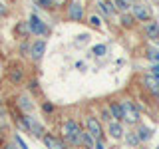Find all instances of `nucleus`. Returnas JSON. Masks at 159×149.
Here are the masks:
<instances>
[{
	"mask_svg": "<svg viewBox=\"0 0 159 149\" xmlns=\"http://www.w3.org/2000/svg\"><path fill=\"white\" fill-rule=\"evenodd\" d=\"M82 135H84V129L80 127V123L76 119H68V121H64L62 125V139L68 143V145H82Z\"/></svg>",
	"mask_w": 159,
	"mask_h": 149,
	"instance_id": "f257e3e1",
	"label": "nucleus"
},
{
	"mask_svg": "<svg viewBox=\"0 0 159 149\" xmlns=\"http://www.w3.org/2000/svg\"><path fill=\"white\" fill-rule=\"evenodd\" d=\"M121 123H129V125H135V123L139 121V109L133 106L129 99H123L121 102Z\"/></svg>",
	"mask_w": 159,
	"mask_h": 149,
	"instance_id": "f03ea898",
	"label": "nucleus"
},
{
	"mask_svg": "<svg viewBox=\"0 0 159 149\" xmlns=\"http://www.w3.org/2000/svg\"><path fill=\"white\" fill-rule=\"evenodd\" d=\"M86 131L96 139V141L98 139H103V129H102V123L98 121V117H92V115L86 117Z\"/></svg>",
	"mask_w": 159,
	"mask_h": 149,
	"instance_id": "7ed1b4c3",
	"label": "nucleus"
},
{
	"mask_svg": "<svg viewBox=\"0 0 159 149\" xmlns=\"http://www.w3.org/2000/svg\"><path fill=\"white\" fill-rule=\"evenodd\" d=\"M28 28H30V32L36 34V36H46L48 34V26L36 16V14H32V16L28 18Z\"/></svg>",
	"mask_w": 159,
	"mask_h": 149,
	"instance_id": "20e7f679",
	"label": "nucleus"
},
{
	"mask_svg": "<svg viewBox=\"0 0 159 149\" xmlns=\"http://www.w3.org/2000/svg\"><path fill=\"white\" fill-rule=\"evenodd\" d=\"M133 18L137 20V22H149L151 20V12H149L147 6H143V4H133Z\"/></svg>",
	"mask_w": 159,
	"mask_h": 149,
	"instance_id": "39448f33",
	"label": "nucleus"
},
{
	"mask_svg": "<svg viewBox=\"0 0 159 149\" xmlns=\"http://www.w3.org/2000/svg\"><path fill=\"white\" fill-rule=\"evenodd\" d=\"M44 145H46V149H66V141L62 137L52 135V133H44Z\"/></svg>",
	"mask_w": 159,
	"mask_h": 149,
	"instance_id": "423d86ee",
	"label": "nucleus"
},
{
	"mask_svg": "<svg viewBox=\"0 0 159 149\" xmlns=\"http://www.w3.org/2000/svg\"><path fill=\"white\" fill-rule=\"evenodd\" d=\"M141 84L145 86L147 92H151L153 96H159V79H157V76H153V74H147V76L141 78Z\"/></svg>",
	"mask_w": 159,
	"mask_h": 149,
	"instance_id": "0eeeda50",
	"label": "nucleus"
},
{
	"mask_svg": "<svg viewBox=\"0 0 159 149\" xmlns=\"http://www.w3.org/2000/svg\"><path fill=\"white\" fill-rule=\"evenodd\" d=\"M22 125L26 127L28 131H32L36 137H44V127L40 125L36 119H32V117H22Z\"/></svg>",
	"mask_w": 159,
	"mask_h": 149,
	"instance_id": "6e6552de",
	"label": "nucleus"
},
{
	"mask_svg": "<svg viewBox=\"0 0 159 149\" xmlns=\"http://www.w3.org/2000/svg\"><path fill=\"white\" fill-rule=\"evenodd\" d=\"M68 18L74 20V22H82L84 20V6L78 2H72L68 4Z\"/></svg>",
	"mask_w": 159,
	"mask_h": 149,
	"instance_id": "1a4fd4ad",
	"label": "nucleus"
},
{
	"mask_svg": "<svg viewBox=\"0 0 159 149\" xmlns=\"http://www.w3.org/2000/svg\"><path fill=\"white\" fill-rule=\"evenodd\" d=\"M44 52H46V40H36L32 50H30V56H32L34 62H40L42 56H44Z\"/></svg>",
	"mask_w": 159,
	"mask_h": 149,
	"instance_id": "9d476101",
	"label": "nucleus"
},
{
	"mask_svg": "<svg viewBox=\"0 0 159 149\" xmlns=\"http://www.w3.org/2000/svg\"><path fill=\"white\" fill-rule=\"evenodd\" d=\"M107 131H109V135H111L113 139H121L123 135H125V131H123V125H121V121H109V125H107Z\"/></svg>",
	"mask_w": 159,
	"mask_h": 149,
	"instance_id": "9b49d317",
	"label": "nucleus"
},
{
	"mask_svg": "<svg viewBox=\"0 0 159 149\" xmlns=\"http://www.w3.org/2000/svg\"><path fill=\"white\" fill-rule=\"evenodd\" d=\"M98 8H99V12H102L106 18L113 16V12H116V6H113V2H109V0H102V2L98 4Z\"/></svg>",
	"mask_w": 159,
	"mask_h": 149,
	"instance_id": "f8f14e48",
	"label": "nucleus"
},
{
	"mask_svg": "<svg viewBox=\"0 0 159 149\" xmlns=\"http://www.w3.org/2000/svg\"><path fill=\"white\" fill-rule=\"evenodd\" d=\"M145 36L151 40H159V24L157 22H147L145 26Z\"/></svg>",
	"mask_w": 159,
	"mask_h": 149,
	"instance_id": "ddd939ff",
	"label": "nucleus"
},
{
	"mask_svg": "<svg viewBox=\"0 0 159 149\" xmlns=\"http://www.w3.org/2000/svg\"><path fill=\"white\" fill-rule=\"evenodd\" d=\"M109 111H111V117L116 119V121H121V117H123V113H121V103L111 102V103H109Z\"/></svg>",
	"mask_w": 159,
	"mask_h": 149,
	"instance_id": "4468645a",
	"label": "nucleus"
},
{
	"mask_svg": "<svg viewBox=\"0 0 159 149\" xmlns=\"http://www.w3.org/2000/svg\"><path fill=\"white\" fill-rule=\"evenodd\" d=\"M135 135L139 137V141H147V139H151V129L145 127V125H137Z\"/></svg>",
	"mask_w": 159,
	"mask_h": 149,
	"instance_id": "2eb2a0df",
	"label": "nucleus"
},
{
	"mask_svg": "<svg viewBox=\"0 0 159 149\" xmlns=\"http://www.w3.org/2000/svg\"><path fill=\"white\" fill-rule=\"evenodd\" d=\"M119 22H121V26H123V28H131L133 24H135V18H133V14L123 12V14H121V18H119Z\"/></svg>",
	"mask_w": 159,
	"mask_h": 149,
	"instance_id": "dca6fc26",
	"label": "nucleus"
},
{
	"mask_svg": "<svg viewBox=\"0 0 159 149\" xmlns=\"http://www.w3.org/2000/svg\"><path fill=\"white\" fill-rule=\"evenodd\" d=\"M18 106L24 109V111H32L34 109V103L30 102V97H26V96H20L18 97Z\"/></svg>",
	"mask_w": 159,
	"mask_h": 149,
	"instance_id": "f3484780",
	"label": "nucleus"
},
{
	"mask_svg": "<svg viewBox=\"0 0 159 149\" xmlns=\"http://www.w3.org/2000/svg\"><path fill=\"white\" fill-rule=\"evenodd\" d=\"M111 2H113V6H116V10H117V12H127V8H129V2H127V0H111Z\"/></svg>",
	"mask_w": 159,
	"mask_h": 149,
	"instance_id": "a211bd4d",
	"label": "nucleus"
},
{
	"mask_svg": "<svg viewBox=\"0 0 159 149\" xmlns=\"http://www.w3.org/2000/svg\"><path fill=\"white\" fill-rule=\"evenodd\" d=\"M106 52H107V46H106V44H98V46L92 48V54H93V56H98V58L106 56Z\"/></svg>",
	"mask_w": 159,
	"mask_h": 149,
	"instance_id": "6ab92c4d",
	"label": "nucleus"
},
{
	"mask_svg": "<svg viewBox=\"0 0 159 149\" xmlns=\"http://www.w3.org/2000/svg\"><path fill=\"white\" fill-rule=\"evenodd\" d=\"M82 143H86V147H89V149H92L93 145H96V139H93L92 135H89L88 131H84V135H82Z\"/></svg>",
	"mask_w": 159,
	"mask_h": 149,
	"instance_id": "aec40b11",
	"label": "nucleus"
},
{
	"mask_svg": "<svg viewBox=\"0 0 159 149\" xmlns=\"http://www.w3.org/2000/svg\"><path fill=\"white\" fill-rule=\"evenodd\" d=\"M10 79H12L14 84H20L22 82V72H20V70H10Z\"/></svg>",
	"mask_w": 159,
	"mask_h": 149,
	"instance_id": "412c9836",
	"label": "nucleus"
},
{
	"mask_svg": "<svg viewBox=\"0 0 159 149\" xmlns=\"http://www.w3.org/2000/svg\"><path fill=\"white\" fill-rule=\"evenodd\" d=\"M127 143H129V145H137V143H141V141H139V137L135 135V133H129V135H127Z\"/></svg>",
	"mask_w": 159,
	"mask_h": 149,
	"instance_id": "4be33fe9",
	"label": "nucleus"
},
{
	"mask_svg": "<svg viewBox=\"0 0 159 149\" xmlns=\"http://www.w3.org/2000/svg\"><path fill=\"white\" fill-rule=\"evenodd\" d=\"M89 22H92L93 28H99V26H102V20H99L98 16H89Z\"/></svg>",
	"mask_w": 159,
	"mask_h": 149,
	"instance_id": "5701e85b",
	"label": "nucleus"
},
{
	"mask_svg": "<svg viewBox=\"0 0 159 149\" xmlns=\"http://www.w3.org/2000/svg\"><path fill=\"white\" fill-rule=\"evenodd\" d=\"M36 4L42 6V8H52V2H50V0H36Z\"/></svg>",
	"mask_w": 159,
	"mask_h": 149,
	"instance_id": "b1692460",
	"label": "nucleus"
},
{
	"mask_svg": "<svg viewBox=\"0 0 159 149\" xmlns=\"http://www.w3.org/2000/svg\"><path fill=\"white\" fill-rule=\"evenodd\" d=\"M149 60H151V62H159V52L157 50H151V52H149Z\"/></svg>",
	"mask_w": 159,
	"mask_h": 149,
	"instance_id": "393cba45",
	"label": "nucleus"
},
{
	"mask_svg": "<svg viewBox=\"0 0 159 149\" xmlns=\"http://www.w3.org/2000/svg\"><path fill=\"white\" fill-rule=\"evenodd\" d=\"M102 115H103V119H106L107 123L113 119V117H111V111H109V107H107V109H103V111H102Z\"/></svg>",
	"mask_w": 159,
	"mask_h": 149,
	"instance_id": "a878e982",
	"label": "nucleus"
},
{
	"mask_svg": "<svg viewBox=\"0 0 159 149\" xmlns=\"http://www.w3.org/2000/svg\"><path fill=\"white\" fill-rule=\"evenodd\" d=\"M52 2V6H64V4H68V0H50Z\"/></svg>",
	"mask_w": 159,
	"mask_h": 149,
	"instance_id": "bb28decb",
	"label": "nucleus"
},
{
	"mask_svg": "<svg viewBox=\"0 0 159 149\" xmlns=\"http://www.w3.org/2000/svg\"><path fill=\"white\" fill-rule=\"evenodd\" d=\"M93 147H96V149H106V143H103V139H98Z\"/></svg>",
	"mask_w": 159,
	"mask_h": 149,
	"instance_id": "cd10ccee",
	"label": "nucleus"
},
{
	"mask_svg": "<svg viewBox=\"0 0 159 149\" xmlns=\"http://www.w3.org/2000/svg\"><path fill=\"white\" fill-rule=\"evenodd\" d=\"M6 12H8V10H6V6H4V4L0 2V16H6Z\"/></svg>",
	"mask_w": 159,
	"mask_h": 149,
	"instance_id": "c85d7f7f",
	"label": "nucleus"
},
{
	"mask_svg": "<svg viewBox=\"0 0 159 149\" xmlns=\"http://www.w3.org/2000/svg\"><path fill=\"white\" fill-rule=\"evenodd\" d=\"M16 141H18V145L22 147V149H28V147H26V143H24V141H22V139H20V137H16Z\"/></svg>",
	"mask_w": 159,
	"mask_h": 149,
	"instance_id": "c756f323",
	"label": "nucleus"
},
{
	"mask_svg": "<svg viewBox=\"0 0 159 149\" xmlns=\"http://www.w3.org/2000/svg\"><path fill=\"white\" fill-rule=\"evenodd\" d=\"M153 76H159V64L153 66Z\"/></svg>",
	"mask_w": 159,
	"mask_h": 149,
	"instance_id": "7c9ffc66",
	"label": "nucleus"
},
{
	"mask_svg": "<svg viewBox=\"0 0 159 149\" xmlns=\"http://www.w3.org/2000/svg\"><path fill=\"white\" fill-rule=\"evenodd\" d=\"M52 109H54V107L50 106V103H44V111H52Z\"/></svg>",
	"mask_w": 159,
	"mask_h": 149,
	"instance_id": "2f4dec72",
	"label": "nucleus"
},
{
	"mask_svg": "<svg viewBox=\"0 0 159 149\" xmlns=\"http://www.w3.org/2000/svg\"><path fill=\"white\" fill-rule=\"evenodd\" d=\"M0 127H4V119H2V115H0Z\"/></svg>",
	"mask_w": 159,
	"mask_h": 149,
	"instance_id": "473e14b6",
	"label": "nucleus"
},
{
	"mask_svg": "<svg viewBox=\"0 0 159 149\" xmlns=\"http://www.w3.org/2000/svg\"><path fill=\"white\" fill-rule=\"evenodd\" d=\"M2 149H14V147L12 145H6V147H2Z\"/></svg>",
	"mask_w": 159,
	"mask_h": 149,
	"instance_id": "72a5a7b5",
	"label": "nucleus"
},
{
	"mask_svg": "<svg viewBox=\"0 0 159 149\" xmlns=\"http://www.w3.org/2000/svg\"><path fill=\"white\" fill-rule=\"evenodd\" d=\"M127 2H129V4H131V2H137V0H127Z\"/></svg>",
	"mask_w": 159,
	"mask_h": 149,
	"instance_id": "f704fd0d",
	"label": "nucleus"
},
{
	"mask_svg": "<svg viewBox=\"0 0 159 149\" xmlns=\"http://www.w3.org/2000/svg\"><path fill=\"white\" fill-rule=\"evenodd\" d=\"M155 149H159V147H155Z\"/></svg>",
	"mask_w": 159,
	"mask_h": 149,
	"instance_id": "c9c22d12",
	"label": "nucleus"
}]
</instances>
